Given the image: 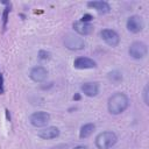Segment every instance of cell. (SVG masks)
<instances>
[{
    "label": "cell",
    "mask_w": 149,
    "mask_h": 149,
    "mask_svg": "<svg viewBox=\"0 0 149 149\" xmlns=\"http://www.w3.org/2000/svg\"><path fill=\"white\" fill-rule=\"evenodd\" d=\"M128 106H129V98L122 92H116L108 98L107 108L108 112L113 115L121 114L128 108Z\"/></svg>",
    "instance_id": "obj_1"
},
{
    "label": "cell",
    "mask_w": 149,
    "mask_h": 149,
    "mask_svg": "<svg viewBox=\"0 0 149 149\" xmlns=\"http://www.w3.org/2000/svg\"><path fill=\"white\" fill-rule=\"evenodd\" d=\"M118 141V136L114 132L106 130L97 135L95 137V146L98 149H109L112 148Z\"/></svg>",
    "instance_id": "obj_2"
},
{
    "label": "cell",
    "mask_w": 149,
    "mask_h": 149,
    "mask_svg": "<svg viewBox=\"0 0 149 149\" xmlns=\"http://www.w3.org/2000/svg\"><path fill=\"white\" fill-rule=\"evenodd\" d=\"M64 45L69 50H83L85 48V42L81 37L74 35V34H66L64 36Z\"/></svg>",
    "instance_id": "obj_3"
},
{
    "label": "cell",
    "mask_w": 149,
    "mask_h": 149,
    "mask_svg": "<svg viewBox=\"0 0 149 149\" xmlns=\"http://www.w3.org/2000/svg\"><path fill=\"white\" fill-rule=\"evenodd\" d=\"M147 51H148L147 45L143 42H140V41L133 42L129 45V49H128L129 56L133 57V58H135V59H142L143 57H146Z\"/></svg>",
    "instance_id": "obj_4"
},
{
    "label": "cell",
    "mask_w": 149,
    "mask_h": 149,
    "mask_svg": "<svg viewBox=\"0 0 149 149\" xmlns=\"http://www.w3.org/2000/svg\"><path fill=\"white\" fill-rule=\"evenodd\" d=\"M29 121L34 127H43L50 121V114L43 111L35 112L29 116Z\"/></svg>",
    "instance_id": "obj_5"
},
{
    "label": "cell",
    "mask_w": 149,
    "mask_h": 149,
    "mask_svg": "<svg viewBox=\"0 0 149 149\" xmlns=\"http://www.w3.org/2000/svg\"><path fill=\"white\" fill-rule=\"evenodd\" d=\"M126 27L127 29L130 31V33H140L143 28H144V22H143V19L139 15H133L130 17H128L127 20V23H126Z\"/></svg>",
    "instance_id": "obj_6"
},
{
    "label": "cell",
    "mask_w": 149,
    "mask_h": 149,
    "mask_svg": "<svg viewBox=\"0 0 149 149\" xmlns=\"http://www.w3.org/2000/svg\"><path fill=\"white\" fill-rule=\"evenodd\" d=\"M101 38L111 47H116L120 43V36L115 30L112 29H102L100 31Z\"/></svg>",
    "instance_id": "obj_7"
},
{
    "label": "cell",
    "mask_w": 149,
    "mask_h": 149,
    "mask_svg": "<svg viewBox=\"0 0 149 149\" xmlns=\"http://www.w3.org/2000/svg\"><path fill=\"white\" fill-rule=\"evenodd\" d=\"M29 77L31 78V80H34L35 83H42L47 79L48 77V71L43 66H35L30 70L29 72Z\"/></svg>",
    "instance_id": "obj_8"
},
{
    "label": "cell",
    "mask_w": 149,
    "mask_h": 149,
    "mask_svg": "<svg viewBox=\"0 0 149 149\" xmlns=\"http://www.w3.org/2000/svg\"><path fill=\"white\" fill-rule=\"evenodd\" d=\"M72 27H73V29H74L76 33H78L79 35H84V36L92 34L93 33V29H94L91 23H85V22H81L80 20L79 21H74L73 24H72Z\"/></svg>",
    "instance_id": "obj_9"
},
{
    "label": "cell",
    "mask_w": 149,
    "mask_h": 149,
    "mask_svg": "<svg viewBox=\"0 0 149 149\" xmlns=\"http://www.w3.org/2000/svg\"><path fill=\"white\" fill-rule=\"evenodd\" d=\"M73 66L76 69H80V70H83V69H93V68H97V63L93 59L88 58V57H78V58L74 59Z\"/></svg>",
    "instance_id": "obj_10"
},
{
    "label": "cell",
    "mask_w": 149,
    "mask_h": 149,
    "mask_svg": "<svg viewBox=\"0 0 149 149\" xmlns=\"http://www.w3.org/2000/svg\"><path fill=\"white\" fill-rule=\"evenodd\" d=\"M37 135L43 139V140H51V139H56L59 135V129L55 126H50V127H45L41 130H38Z\"/></svg>",
    "instance_id": "obj_11"
},
{
    "label": "cell",
    "mask_w": 149,
    "mask_h": 149,
    "mask_svg": "<svg viewBox=\"0 0 149 149\" xmlns=\"http://www.w3.org/2000/svg\"><path fill=\"white\" fill-rule=\"evenodd\" d=\"M80 90L87 97H95L99 93V84L98 83H94V81L84 83L80 86Z\"/></svg>",
    "instance_id": "obj_12"
},
{
    "label": "cell",
    "mask_w": 149,
    "mask_h": 149,
    "mask_svg": "<svg viewBox=\"0 0 149 149\" xmlns=\"http://www.w3.org/2000/svg\"><path fill=\"white\" fill-rule=\"evenodd\" d=\"M87 6L95 9L99 14H106L111 12V6L106 1H90L87 2Z\"/></svg>",
    "instance_id": "obj_13"
},
{
    "label": "cell",
    "mask_w": 149,
    "mask_h": 149,
    "mask_svg": "<svg viewBox=\"0 0 149 149\" xmlns=\"http://www.w3.org/2000/svg\"><path fill=\"white\" fill-rule=\"evenodd\" d=\"M94 129H95L94 123H85L84 126H81V128L79 130V137L87 139L88 136H91V134L94 132Z\"/></svg>",
    "instance_id": "obj_14"
},
{
    "label": "cell",
    "mask_w": 149,
    "mask_h": 149,
    "mask_svg": "<svg viewBox=\"0 0 149 149\" xmlns=\"http://www.w3.org/2000/svg\"><path fill=\"white\" fill-rule=\"evenodd\" d=\"M107 78H108V80L111 83L118 85V84H120L122 81V73L120 71H118V70H114V71H112V72H109L107 74Z\"/></svg>",
    "instance_id": "obj_15"
},
{
    "label": "cell",
    "mask_w": 149,
    "mask_h": 149,
    "mask_svg": "<svg viewBox=\"0 0 149 149\" xmlns=\"http://www.w3.org/2000/svg\"><path fill=\"white\" fill-rule=\"evenodd\" d=\"M5 5H7V7L3 9V13H2V30L5 31L6 30V27H7V21H8V13L10 10V3L9 2H6L3 1Z\"/></svg>",
    "instance_id": "obj_16"
},
{
    "label": "cell",
    "mask_w": 149,
    "mask_h": 149,
    "mask_svg": "<svg viewBox=\"0 0 149 149\" xmlns=\"http://www.w3.org/2000/svg\"><path fill=\"white\" fill-rule=\"evenodd\" d=\"M148 94H149V87H148V85H146V86H144V88H143V92H142V98H143V101H144V104H146L147 106L149 105Z\"/></svg>",
    "instance_id": "obj_17"
},
{
    "label": "cell",
    "mask_w": 149,
    "mask_h": 149,
    "mask_svg": "<svg viewBox=\"0 0 149 149\" xmlns=\"http://www.w3.org/2000/svg\"><path fill=\"white\" fill-rule=\"evenodd\" d=\"M38 58L41 61H47V59L50 58V52H48L45 50H40L38 51Z\"/></svg>",
    "instance_id": "obj_18"
},
{
    "label": "cell",
    "mask_w": 149,
    "mask_h": 149,
    "mask_svg": "<svg viewBox=\"0 0 149 149\" xmlns=\"http://www.w3.org/2000/svg\"><path fill=\"white\" fill-rule=\"evenodd\" d=\"M92 19H93V16H92L91 14H84L80 21H81V22H85V23H88V22H90Z\"/></svg>",
    "instance_id": "obj_19"
},
{
    "label": "cell",
    "mask_w": 149,
    "mask_h": 149,
    "mask_svg": "<svg viewBox=\"0 0 149 149\" xmlns=\"http://www.w3.org/2000/svg\"><path fill=\"white\" fill-rule=\"evenodd\" d=\"M5 92V90H3V76H2V73H0V94H2Z\"/></svg>",
    "instance_id": "obj_20"
},
{
    "label": "cell",
    "mask_w": 149,
    "mask_h": 149,
    "mask_svg": "<svg viewBox=\"0 0 149 149\" xmlns=\"http://www.w3.org/2000/svg\"><path fill=\"white\" fill-rule=\"evenodd\" d=\"M73 149H87V147H85V146H77Z\"/></svg>",
    "instance_id": "obj_21"
},
{
    "label": "cell",
    "mask_w": 149,
    "mask_h": 149,
    "mask_svg": "<svg viewBox=\"0 0 149 149\" xmlns=\"http://www.w3.org/2000/svg\"><path fill=\"white\" fill-rule=\"evenodd\" d=\"M6 115H7V119H8L9 121H10V115H9V111H8L7 108H6Z\"/></svg>",
    "instance_id": "obj_22"
},
{
    "label": "cell",
    "mask_w": 149,
    "mask_h": 149,
    "mask_svg": "<svg viewBox=\"0 0 149 149\" xmlns=\"http://www.w3.org/2000/svg\"><path fill=\"white\" fill-rule=\"evenodd\" d=\"M79 98H80V97H79V94H76V95L73 97V99H74V100H78Z\"/></svg>",
    "instance_id": "obj_23"
}]
</instances>
